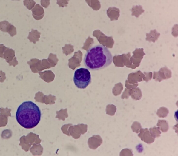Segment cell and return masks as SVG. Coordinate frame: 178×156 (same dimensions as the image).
<instances>
[{"label": "cell", "instance_id": "cell-5", "mask_svg": "<svg viewBox=\"0 0 178 156\" xmlns=\"http://www.w3.org/2000/svg\"><path fill=\"white\" fill-rule=\"evenodd\" d=\"M107 13L111 20H117L120 16V10L118 8L111 7L107 10Z\"/></svg>", "mask_w": 178, "mask_h": 156}, {"label": "cell", "instance_id": "cell-2", "mask_svg": "<svg viewBox=\"0 0 178 156\" xmlns=\"http://www.w3.org/2000/svg\"><path fill=\"white\" fill-rule=\"evenodd\" d=\"M39 108L31 101L23 102L18 107L16 113L17 121L25 128L30 129L36 126L41 121Z\"/></svg>", "mask_w": 178, "mask_h": 156}, {"label": "cell", "instance_id": "cell-11", "mask_svg": "<svg viewBox=\"0 0 178 156\" xmlns=\"http://www.w3.org/2000/svg\"><path fill=\"white\" fill-rule=\"evenodd\" d=\"M41 3L42 6L45 8H47L50 5V0H41Z\"/></svg>", "mask_w": 178, "mask_h": 156}, {"label": "cell", "instance_id": "cell-8", "mask_svg": "<svg viewBox=\"0 0 178 156\" xmlns=\"http://www.w3.org/2000/svg\"><path fill=\"white\" fill-rule=\"evenodd\" d=\"M23 4L27 9L31 10L34 7L36 2L34 0H24L23 1Z\"/></svg>", "mask_w": 178, "mask_h": 156}, {"label": "cell", "instance_id": "cell-6", "mask_svg": "<svg viewBox=\"0 0 178 156\" xmlns=\"http://www.w3.org/2000/svg\"><path fill=\"white\" fill-rule=\"evenodd\" d=\"M85 1L88 6L94 10L97 11L101 8V5L99 0H86Z\"/></svg>", "mask_w": 178, "mask_h": 156}, {"label": "cell", "instance_id": "cell-12", "mask_svg": "<svg viewBox=\"0 0 178 156\" xmlns=\"http://www.w3.org/2000/svg\"><path fill=\"white\" fill-rule=\"evenodd\" d=\"M10 28V30L9 31V33H10V35L13 36L14 35H15L16 33V28L15 27L13 26V25H11Z\"/></svg>", "mask_w": 178, "mask_h": 156}, {"label": "cell", "instance_id": "cell-10", "mask_svg": "<svg viewBox=\"0 0 178 156\" xmlns=\"http://www.w3.org/2000/svg\"><path fill=\"white\" fill-rule=\"evenodd\" d=\"M69 0H57V4L59 7H67L69 4Z\"/></svg>", "mask_w": 178, "mask_h": 156}, {"label": "cell", "instance_id": "cell-7", "mask_svg": "<svg viewBox=\"0 0 178 156\" xmlns=\"http://www.w3.org/2000/svg\"><path fill=\"white\" fill-rule=\"evenodd\" d=\"M132 12V16L136 17H139L145 12V10L143 9L142 6L141 5L133 6L131 10Z\"/></svg>", "mask_w": 178, "mask_h": 156}, {"label": "cell", "instance_id": "cell-3", "mask_svg": "<svg viewBox=\"0 0 178 156\" xmlns=\"http://www.w3.org/2000/svg\"><path fill=\"white\" fill-rule=\"evenodd\" d=\"M73 81L75 86L79 89H85L91 83V76L90 72L85 68L78 69L75 71Z\"/></svg>", "mask_w": 178, "mask_h": 156}, {"label": "cell", "instance_id": "cell-13", "mask_svg": "<svg viewBox=\"0 0 178 156\" xmlns=\"http://www.w3.org/2000/svg\"><path fill=\"white\" fill-rule=\"evenodd\" d=\"M12 1H19V0H12Z\"/></svg>", "mask_w": 178, "mask_h": 156}, {"label": "cell", "instance_id": "cell-4", "mask_svg": "<svg viewBox=\"0 0 178 156\" xmlns=\"http://www.w3.org/2000/svg\"><path fill=\"white\" fill-rule=\"evenodd\" d=\"M33 18L36 20H39L43 18L44 10L43 7L39 4H37L31 10Z\"/></svg>", "mask_w": 178, "mask_h": 156}, {"label": "cell", "instance_id": "cell-1", "mask_svg": "<svg viewBox=\"0 0 178 156\" xmlns=\"http://www.w3.org/2000/svg\"><path fill=\"white\" fill-rule=\"evenodd\" d=\"M113 58L108 48L102 45L90 48L85 55V66L89 70L98 71L109 66Z\"/></svg>", "mask_w": 178, "mask_h": 156}, {"label": "cell", "instance_id": "cell-9", "mask_svg": "<svg viewBox=\"0 0 178 156\" xmlns=\"http://www.w3.org/2000/svg\"><path fill=\"white\" fill-rule=\"evenodd\" d=\"M10 24L7 21H4L0 22V29L4 32H7V29L9 27Z\"/></svg>", "mask_w": 178, "mask_h": 156}]
</instances>
